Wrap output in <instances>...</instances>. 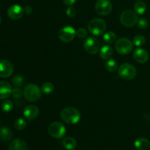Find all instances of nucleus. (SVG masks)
Listing matches in <instances>:
<instances>
[{
    "instance_id": "nucleus-4",
    "label": "nucleus",
    "mask_w": 150,
    "mask_h": 150,
    "mask_svg": "<svg viewBox=\"0 0 150 150\" xmlns=\"http://www.w3.org/2000/svg\"><path fill=\"white\" fill-rule=\"evenodd\" d=\"M117 71H118V75L120 77L127 81L132 80L137 75V70L136 67L133 64H129V63H124L120 65Z\"/></svg>"
},
{
    "instance_id": "nucleus-16",
    "label": "nucleus",
    "mask_w": 150,
    "mask_h": 150,
    "mask_svg": "<svg viewBox=\"0 0 150 150\" xmlns=\"http://www.w3.org/2000/svg\"><path fill=\"white\" fill-rule=\"evenodd\" d=\"M9 150H28V146L24 141L21 139H16L10 142Z\"/></svg>"
},
{
    "instance_id": "nucleus-23",
    "label": "nucleus",
    "mask_w": 150,
    "mask_h": 150,
    "mask_svg": "<svg viewBox=\"0 0 150 150\" xmlns=\"http://www.w3.org/2000/svg\"><path fill=\"white\" fill-rule=\"evenodd\" d=\"M40 89L42 93L45 94V95H49V94H51L54 92V84L51 82H45L41 86Z\"/></svg>"
},
{
    "instance_id": "nucleus-33",
    "label": "nucleus",
    "mask_w": 150,
    "mask_h": 150,
    "mask_svg": "<svg viewBox=\"0 0 150 150\" xmlns=\"http://www.w3.org/2000/svg\"><path fill=\"white\" fill-rule=\"evenodd\" d=\"M63 2H64V4H66L67 6H73L75 3L76 2L77 0H62Z\"/></svg>"
},
{
    "instance_id": "nucleus-6",
    "label": "nucleus",
    "mask_w": 150,
    "mask_h": 150,
    "mask_svg": "<svg viewBox=\"0 0 150 150\" xmlns=\"http://www.w3.org/2000/svg\"><path fill=\"white\" fill-rule=\"evenodd\" d=\"M115 48L120 54H128L133 51V43L131 40L126 38H122L117 40L115 44Z\"/></svg>"
},
{
    "instance_id": "nucleus-19",
    "label": "nucleus",
    "mask_w": 150,
    "mask_h": 150,
    "mask_svg": "<svg viewBox=\"0 0 150 150\" xmlns=\"http://www.w3.org/2000/svg\"><path fill=\"white\" fill-rule=\"evenodd\" d=\"M13 136V132L9 127H2L0 128V140L2 142H8Z\"/></svg>"
},
{
    "instance_id": "nucleus-1",
    "label": "nucleus",
    "mask_w": 150,
    "mask_h": 150,
    "mask_svg": "<svg viewBox=\"0 0 150 150\" xmlns=\"http://www.w3.org/2000/svg\"><path fill=\"white\" fill-rule=\"evenodd\" d=\"M60 117L64 122L71 125L76 124L81 120L80 111L73 107H67L64 108L61 111Z\"/></svg>"
},
{
    "instance_id": "nucleus-29",
    "label": "nucleus",
    "mask_w": 150,
    "mask_h": 150,
    "mask_svg": "<svg viewBox=\"0 0 150 150\" xmlns=\"http://www.w3.org/2000/svg\"><path fill=\"white\" fill-rule=\"evenodd\" d=\"M11 95H13V97L14 98H17V99H19V98H21L23 95V92L22 91V89L19 87H15L14 89H12V93Z\"/></svg>"
},
{
    "instance_id": "nucleus-25",
    "label": "nucleus",
    "mask_w": 150,
    "mask_h": 150,
    "mask_svg": "<svg viewBox=\"0 0 150 150\" xmlns=\"http://www.w3.org/2000/svg\"><path fill=\"white\" fill-rule=\"evenodd\" d=\"M133 43L135 46H143V45L146 43V38H145L143 35H136V36H135L134 38H133Z\"/></svg>"
},
{
    "instance_id": "nucleus-31",
    "label": "nucleus",
    "mask_w": 150,
    "mask_h": 150,
    "mask_svg": "<svg viewBox=\"0 0 150 150\" xmlns=\"http://www.w3.org/2000/svg\"><path fill=\"white\" fill-rule=\"evenodd\" d=\"M148 24H149L148 21L146 20V18H140L139 20H138L137 26L139 29H146V28L148 26Z\"/></svg>"
},
{
    "instance_id": "nucleus-27",
    "label": "nucleus",
    "mask_w": 150,
    "mask_h": 150,
    "mask_svg": "<svg viewBox=\"0 0 150 150\" xmlns=\"http://www.w3.org/2000/svg\"><path fill=\"white\" fill-rule=\"evenodd\" d=\"M26 125H27V123H26V120L21 118L16 120L14 123L15 128L17 129V130H23V129H25Z\"/></svg>"
},
{
    "instance_id": "nucleus-12",
    "label": "nucleus",
    "mask_w": 150,
    "mask_h": 150,
    "mask_svg": "<svg viewBox=\"0 0 150 150\" xmlns=\"http://www.w3.org/2000/svg\"><path fill=\"white\" fill-rule=\"evenodd\" d=\"M7 16L13 20H18L23 16L24 11L23 8L19 4H13L7 10Z\"/></svg>"
},
{
    "instance_id": "nucleus-5",
    "label": "nucleus",
    "mask_w": 150,
    "mask_h": 150,
    "mask_svg": "<svg viewBox=\"0 0 150 150\" xmlns=\"http://www.w3.org/2000/svg\"><path fill=\"white\" fill-rule=\"evenodd\" d=\"M120 22L126 27H132L138 22V16L136 12L131 10H126L120 15Z\"/></svg>"
},
{
    "instance_id": "nucleus-21",
    "label": "nucleus",
    "mask_w": 150,
    "mask_h": 150,
    "mask_svg": "<svg viewBox=\"0 0 150 150\" xmlns=\"http://www.w3.org/2000/svg\"><path fill=\"white\" fill-rule=\"evenodd\" d=\"M134 10L137 14L143 15L146 10V5L144 1H138L134 4Z\"/></svg>"
},
{
    "instance_id": "nucleus-18",
    "label": "nucleus",
    "mask_w": 150,
    "mask_h": 150,
    "mask_svg": "<svg viewBox=\"0 0 150 150\" xmlns=\"http://www.w3.org/2000/svg\"><path fill=\"white\" fill-rule=\"evenodd\" d=\"M113 53H114V51H113L112 47L108 45H103L100 50V56L103 59L105 60H108L111 59Z\"/></svg>"
},
{
    "instance_id": "nucleus-20",
    "label": "nucleus",
    "mask_w": 150,
    "mask_h": 150,
    "mask_svg": "<svg viewBox=\"0 0 150 150\" xmlns=\"http://www.w3.org/2000/svg\"><path fill=\"white\" fill-rule=\"evenodd\" d=\"M63 146L67 150H74L77 146V142L73 138L66 137L63 140Z\"/></svg>"
},
{
    "instance_id": "nucleus-24",
    "label": "nucleus",
    "mask_w": 150,
    "mask_h": 150,
    "mask_svg": "<svg viewBox=\"0 0 150 150\" xmlns=\"http://www.w3.org/2000/svg\"><path fill=\"white\" fill-rule=\"evenodd\" d=\"M117 35L114 32H108L104 34L103 39L107 43H113L117 41Z\"/></svg>"
},
{
    "instance_id": "nucleus-30",
    "label": "nucleus",
    "mask_w": 150,
    "mask_h": 150,
    "mask_svg": "<svg viewBox=\"0 0 150 150\" xmlns=\"http://www.w3.org/2000/svg\"><path fill=\"white\" fill-rule=\"evenodd\" d=\"M87 30H86L85 28H79V29L76 30V35H77L79 38H81V39H84V38H86V37H87Z\"/></svg>"
},
{
    "instance_id": "nucleus-2",
    "label": "nucleus",
    "mask_w": 150,
    "mask_h": 150,
    "mask_svg": "<svg viewBox=\"0 0 150 150\" xmlns=\"http://www.w3.org/2000/svg\"><path fill=\"white\" fill-rule=\"evenodd\" d=\"M41 89L39 86L34 83H29L23 89V96L29 102H35L40 98Z\"/></svg>"
},
{
    "instance_id": "nucleus-10",
    "label": "nucleus",
    "mask_w": 150,
    "mask_h": 150,
    "mask_svg": "<svg viewBox=\"0 0 150 150\" xmlns=\"http://www.w3.org/2000/svg\"><path fill=\"white\" fill-rule=\"evenodd\" d=\"M112 10V4L110 0H98L95 4V10L100 16H107Z\"/></svg>"
},
{
    "instance_id": "nucleus-15",
    "label": "nucleus",
    "mask_w": 150,
    "mask_h": 150,
    "mask_svg": "<svg viewBox=\"0 0 150 150\" xmlns=\"http://www.w3.org/2000/svg\"><path fill=\"white\" fill-rule=\"evenodd\" d=\"M12 86L8 82L0 81V100H5L12 93Z\"/></svg>"
},
{
    "instance_id": "nucleus-14",
    "label": "nucleus",
    "mask_w": 150,
    "mask_h": 150,
    "mask_svg": "<svg viewBox=\"0 0 150 150\" xmlns=\"http://www.w3.org/2000/svg\"><path fill=\"white\" fill-rule=\"evenodd\" d=\"M133 56L135 61L140 64L146 63L149 59V54L146 50L143 49V48H137L135 50L133 51Z\"/></svg>"
},
{
    "instance_id": "nucleus-26",
    "label": "nucleus",
    "mask_w": 150,
    "mask_h": 150,
    "mask_svg": "<svg viewBox=\"0 0 150 150\" xmlns=\"http://www.w3.org/2000/svg\"><path fill=\"white\" fill-rule=\"evenodd\" d=\"M1 110H2L4 112H10L13 108V103L10 100H4L1 103Z\"/></svg>"
},
{
    "instance_id": "nucleus-7",
    "label": "nucleus",
    "mask_w": 150,
    "mask_h": 150,
    "mask_svg": "<svg viewBox=\"0 0 150 150\" xmlns=\"http://www.w3.org/2000/svg\"><path fill=\"white\" fill-rule=\"evenodd\" d=\"M48 132L51 136L55 139H62L66 133L65 126L59 122L51 123L48 127Z\"/></svg>"
},
{
    "instance_id": "nucleus-34",
    "label": "nucleus",
    "mask_w": 150,
    "mask_h": 150,
    "mask_svg": "<svg viewBox=\"0 0 150 150\" xmlns=\"http://www.w3.org/2000/svg\"><path fill=\"white\" fill-rule=\"evenodd\" d=\"M23 11H24V13H26V15H30L32 13V9L30 6H26L23 8Z\"/></svg>"
},
{
    "instance_id": "nucleus-11",
    "label": "nucleus",
    "mask_w": 150,
    "mask_h": 150,
    "mask_svg": "<svg viewBox=\"0 0 150 150\" xmlns=\"http://www.w3.org/2000/svg\"><path fill=\"white\" fill-rule=\"evenodd\" d=\"M13 65L11 62L7 59L0 61V77L8 78L13 74Z\"/></svg>"
},
{
    "instance_id": "nucleus-8",
    "label": "nucleus",
    "mask_w": 150,
    "mask_h": 150,
    "mask_svg": "<svg viewBox=\"0 0 150 150\" xmlns=\"http://www.w3.org/2000/svg\"><path fill=\"white\" fill-rule=\"evenodd\" d=\"M76 35V31L73 26H66L59 31L58 38L62 42H69L74 39Z\"/></svg>"
},
{
    "instance_id": "nucleus-22",
    "label": "nucleus",
    "mask_w": 150,
    "mask_h": 150,
    "mask_svg": "<svg viewBox=\"0 0 150 150\" xmlns=\"http://www.w3.org/2000/svg\"><path fill=\"white\" fill-rule=\"evenodd\" d=\"M105 67L108 72L111 73H114L118 70V64L117 62L114 59H108V61L105 62Z\"/></svg>"
},
{
    "instance_id": "nucleus-17",
    "label": "nucleus",
    "mask_w": 150,
    "mask_h": 150,
    "mask_svg": "<svg viewBox=\"0 0 150 150\" xmlns=\"http://www.w3.org/2000/svg\"><path fill=\"white\" fill-rule=\"evenodd\" d=\"M134 146L137 150H147L150 146V142L146 138L141 137L135 141Z\"/></svg>"
},
{
    "instance_id": "nucleus-13",
    "label": "nucleus",
    "mask_w": 150,
    "mask_h": 150,
    "mask_svg": "<svg viewBox=\"0 0 150 150\" xmlns=\"http://www.w3.org/2000/svg\"><path fill=\"white\" fill-rule=\"evenodd\" d=\"M23 116L29 121L35 120L39 114V108L35 105H29L23 110Z\"/></svg>"
},
{
    "instance_id": "nucleus-28",
    "label": "nucleus",
    "mask_w": 150,
    "mask_h": 150,
    "mask_svg": "<svg viewBox=\"0 0 150 150\" xmlns=\"http://www.w3.org/2000/svg\"><path fill=\"white\" fill-rule=\"evenodd\" d=\"M23 77L21 75H17V76H14L12 79V83L16 87H18V86H21L23 83Z\"/></svg>"
},
{
    "instance_id": "nucleus-3",
    "label": "nucleus",
    "mask_w": 150,
    "mask_h": 150,
    "mask_svg": "<svg viewBox=\"0 0 150 150\" xmlns=\"http://www.w3.org/2000/svg\"><path fill=\"white\" fill-rule=\"evenodd\" d=\"M106 29V23L102 18H95L90 21L88 24V30L95 36H100L104 34Z\"/></svg>"
},
{
    "instance_id": "nucleus-9",
    "label": "nucleus",
    "mask_w": 150,
    "mask_h": 150,
    "mask_svg": "<svg viewBox=\"0 0 150 150\" xmlns=\"http://www.w3.org/2000/svg\"><path fill=\"white\" fill-rule=\"evenodd\" d=\"M83 48L85 51L89 54H95L99 51L100 43L97 38L94 37H89L84 40Z\"/></svg>"
},
{
    "instance_id": "nucleus-35",
    "label": "nucleus",
    "mask_w": 150,
    "mask_h": 150,
    "mask_svg": "<svg viewBox=\"0 0 150 150\" xmlns=\"http://www.w3.org/2000/svg\"><path fill=\"white\" fill-rule=\"evenodd\" d=\"M1 17H0V23H1Z\"/></svg>"
},
{
    "instance_id": "nucleus-32",
    "label": "nucleus",
    "mask_w": 150,
    "mask_h": 150,
    "mask_svg": "<svg viewBox=\"0 0 150 150\" xmlns=\"http://www.w3.org/2000/svg\"><path fill=\"white\" fill-rule=\"evenodd\" d=\"M66 14H67V16H68V17L73 18L74 16H76V9H75L73 7H72V6H70V7L67 9Z\"/></svg>"
}]
</instances>
